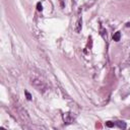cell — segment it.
<instances>
[{
	"label": "cell",
	"mask_w": 130,
	"mask_h": 130,
	"mask_svg": "<svg viewBox=\"0 0 130 130\" xmlns=\"http://www.w3.org/2000/svg\"><path fill=\"white\" fill-rule=\"evenodd\" d=\"M15 109H16V111H17V113H18L19 117H20L21 119L24 120L25 122H27V123H29V122L31 121V118H30L29 114H27L26 110H25V109L22 108L21 106H19V105H16V106H15Z\"/></svg>",
	"instance_id": "cell-2"
},
{
	"label": "cell",
	"mask_w": 130,
	"mask_h": 130,
	"mask_svg": "<svg viewBox=\"0 0 130 130\" xmlns=\"http://www.w3.org/2000/svg\"><path fill=\"white\" fill-rule=\"evenodd\" d=\"M70 116V113H66V114L64 115V121L66 122V123H71V122H73V118H71V117H69Z\"/></svg>",
	"instance_id": "cell-5"
},
{
	"label": "cell",
	"mask_w": 130,
	"mask_h": 130,
	"mask_svg": "<svg viewBox=\"0 0 130 130\" xmlns=\"http://www.w3.org/2000/svg\"><path fill=\"white\" fill-rule=\"evenodd\" d=\"M25 94H26V99L29 100V101H31V100H32V95H31V94H30L29 92H27V90H26Z\"/></svg>",
	"instance_id": "cell-8"
},
{
	"label": "cell",
	"mask_w": 130,
	"mask_h": 130,
	"mask_svg": "<svg viewBox=\"0 0 130 130\" xmlns=\"http://www.w3.org/2000/svg\"><path fill=\"white\" fill-rule=\"evenodd\" d=\"M115 125H117L118 127L121 128V129H125V128H126V123L123 122V121H117V122L115 123Z\"/></svg>",
	"instance_id": "cell-6"
},
{
	"label": "cell",
	"mask_w": 130,
	"mask_h": 130,
	"mask_svg": "<svg viewBox=\"0 0 130 130\" xmlns=\"http://www.w3.org/2000/svg\"><path fill=\"white\" fill-rule=\"evenodd\" d=\"M38 10H39V11L42 10V5H41L40 3H38Z\"/></svg>",
	"instance_id": "cell-9"
},
{
	"label": "cell",
	"mask_w": 130,
	"mask_h": 130,
	"mask_svg": "<svg viewBox=\"0 0 130 130\" xmlns=\"http://www.w3.org/2000/svg\"><path fill=\"white\" fill-rule=\"evenodd\" d=\"M106 126L107 127H114L115 126V123L114 122H111V121H108V122H106Z\"/></svg>",
	"instance_id": "cell-7"
},
{
	"label": "cell",
	"mask_w": 130,
	"mask_h": 130,
	"mask_svg": "<svg viewBox=\"0 0 130 130\" xmlns=\"http://www.w3.org/2000/svg\"><path fill=\"white\" fill-rule=\"evenodd\" d=\"M31 83H32V86L40 93H45L47 90V88H48L47 84L45 83L43 80H41L40 78H37V77H33L31 79Z\"/></svg>",
	"instance_id": "cell-1"
},
{
	"label": "cell",
	"mask_w": 130,
	"mask_h": 130,
	"mask_svg": "<svg viewBox=\"0 0 130 130\" xmlns=\"http://www.w3.org/2000/svg\"><path fill=\"white\" fill-rule=\"evenodd\" d=\"M81 24H82V19L79 18L76 22V27H75V32L76 33H79L81 31Z\"/></svg>",
	"instance_id": "cell-3"
},
{
	"label": "cell",
	"mask_w": 130,
	"mask_h": 130,
	"mask_svg": "<svg viewBox=\"0 0 130 130\" xmlns=\"http://www.w3.org/2000/svg\"><path fill=\"white\" fill-rule=\"evenodd\" d=\"M120 39H121V33L120 32H116L114 35H113V40L115 42H119Z\"/></svg>",
	"instance_id": "cell-4"
},
{
	"label": "cell",
	"mask_w": 130,
	"mask_h": 130,
	"mask_svg": "<svg viewBox=\"0 0 130 130\" xmlns=\"http://www.w3.org/2000/svg\"><path fill=\"white\" fill-rule=\"evenodd\" d=\"M128 62H130V55H129V58H128Z\"/></svg>",
	"instance_id": "cell-10"
}]
</instances>
